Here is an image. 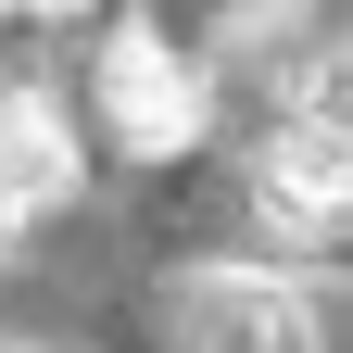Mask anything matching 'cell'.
Here are the masks:
<instances>
[{"label":"cell","instance_id":"obj_1","mask_svg":"<svg viewBox=\"0 0 353 353\" xmlns=\"http://www.w3.org/2000/svg\"><path fill=\"white\" fill-rule=\"evenodd\" d=\"M202 114H214V88H202V63L176 51V38H152V26L101 38V126H114L139 164L190 152V139H202Z\"/></svg>","mask_w":353,"mask_h":353},{"label":"cell","instance_id":"obj_2","mask_svg":"<svg viewBox=\"0 0 353 353\" xmlns=\"http://www.w3.org/2000/svg\"><path fill=\"white\" fill-rule=\"evenodd\" d=\"M252 214H265L290 252H316V240L341 228V126H328V114H290L278 139L252 152Z\"/></svg>","mask_w":353,"mask_h":353},{"label":"cell","instance_id":"obj_3","mask_svg":"<svg viewBox=\"0 0 353 353\" xmlns=\"http://www.w3.org/2000/svg\"><path fill=\"white\" fill-rule=\"evenodd\" d=\"M76 202V126L51 88H0V228H38V214Z\"/></svg>","mask_w":353,"mask_h":353},{"label":"cell","instance_id":"obj_4","mask_svg":"<svg viewBox=\"0 0 353 353\" xmlns=\"http://www.w3.org/2000/svg\"><path fill=\"white\" fill-rule=\"evenodd\" d=\"M190 353H316V316L278 278H214L190 303Z\"/></svg>","mask_w":353,"mask_h":353},{"label":"cell","instance_id":"obj_5","mask_svg":"<svg viewBox=\"0 0 353 353\" xmlns=\"http://www.w3.org/2000/svg\"><path fill=\"white\" fill-rule=\"evenodd\" d=\"M0 13H76V0H0Z\"/></svg>","mask_w":353,"mask_h":353}]
</instances>
